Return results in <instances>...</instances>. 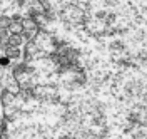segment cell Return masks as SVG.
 <instances>
[{"instance_id":"6da1fadb","label":"cell","mask_w":147,"mask_h":139,"mask_svg":"<svg viewBox=\"0 0 147 139\" xmlns=\"http://www.w3.org/2000/svg\"><path fill=\"white\" fill-rule=\"evenodd\" d=\"M8 64H10V57H7V55L0 57V66H2V67H7Z\"/></svg>"}]
</instances>
